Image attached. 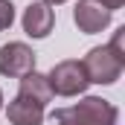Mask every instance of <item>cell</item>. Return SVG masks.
I'll return each instance as SVG.
<instances>
[{
	"instance_id": "cell-6",
	"label": "cell",
	"mask_w": 125,
	"mask_h": 125,
	"mask_svg": "<svg viewBox=\"0 0 125 125\" xmlns=\"http://www.w3.org/2000/svg\"><path fill=\"white\" fill-rule=\"evenodd\" d=\"M21 23H23V32H26L29 38H47V35L52 32V23H55V12H52V6L35 0V3H29V6L23 9Z\"/></svg>"
},
{
	"instance_id": "cell-11",
	"label": "cell",
	"mask_w": 125,
	"mask_h": 125,
	"mask_svg": "<svg viewBox=\"0 0 125 125\" xmlns=\"http://www.w3.org/2000/svg\"><path fill=\"white\" fill-rule=\"evenodd\" d=\"M41 3H47V6H61V3H67V0H41Z\"/></svg>"
},
{
	"instance_id": "cell-10",
	"label": "cell",
	"mask_w": 125,
	"mask_h": 125,
	"mask_svg": "<svg viewBox=\"0 0 125 125\" xmlns=\"http://www.w3.org/2000/svg\"><path fill=\"white\" fill-rule=\"evenodd\" d=\"M90 3H99V6H105L108 12H114V9H122L125 0H90Z\"/></svg>"
},
{
	"instance_id": "cell-8",
	"label": "cell",
	"mask_w": 125,
	"mask_h": 125,
	"mask_svg": "<svg viewBox=\"0 0 125 125\" xmlns=\"http://www.w3.org/2000/svg\"><path fill=\"white\" fill-rule=\"evenodd\" d=\"M6 116H9L12 125H41L44 122V108L23 99V96H15L6 108Z\"/></svg>"
},
{
	"instance_id": "cell-12",
	"label": "cell",
	"mask_w": 125,
	"mask_h": 125,
	"mask_svg": "<svg viewBox=\"0 0 125 125\" xmlns=\"http://www.w3.org/2000/svg\"><path fill=\"white\" fill-rule=\"evenodd\" d=\"M0 111H3V90H0Z\"/></svg>"
},
{
	"instance_id": "cell-3",
	"label": "cell",
	"mask_w": 125,
	"mask_h": 125,
	"mask_svg": "<svg viewBox=\"0 0 125 125\" xmlns=\"http://www.w3.org/2000/svg\"><path fill=\"white\" fill-rule=\"evenodd\" d=\"M47 82H50V90L52 96H79L87 90V76H84V67L76 58H67L58 61L50 73H47Z\"/></svg>"
},
{
	"instance_id": "cell-9",
	"label": "cell",
	"mask_w": 125,
	"mask_h": 125,
	"mask_svg": "<svg viewBox=\"0 0 125 125\" xmlns=\"http://www.w3.org/2000/svg\"><path fill=\"white\" fill-rule=\"evenodd\" d=\"M15 23V6L12 0H0V32H6Z\"/></svg>"
},
{
	"instance_id": "cell-7",
	"label": "cell",
	"mask_w": 125,
	"mask_h": 125,
	"mask_svg": "<svg viewBox=\"0 0 125 125\" xmlns=\"http://www.w3.org/2000/svg\"><path fill=\"white\" fill-rule=\"evenodd\" d=\"M18 96H23V99H29V102H35V105L47 108V105L52 102V90H50L47 76H44V73H38V70H32V73H26V76H21Z\"/></svg>"
},
{
	"instance_id": "cell-2",
	"label": "cell",
	"mask_w": 125,
	"mask_h": 125,
	"mask_svg": "<svg viewBox=\"0 0 125 125\" xmlns=\"http://www.w3.org/2000/svg\"><path fill=\"white\" fill-rule=\"evenodd\" d=\"M82 67H84L87 82H93V84H114V82L122 76L125 58L116 55V52L105 44V47H93V50L82 58Z\"/></svg>"
},
{
	"instance_id": "cell-5",
	"label": "cell",
	"mask_w": 125,
	"mask_h": 125,
	"mask_svg": "<svg viewBox=\"0 0 125 125\" xmlns=\"http://www.w3.org/2000/svg\"><path fill=\"white\" fill-rule=\"evenodd\" d=\"M111 15L114 12H108L105 6L90 3V0H79L76 9H73V21H76L79 32H84V35H96V32L108 29L111 26Z\"/></svg>"
},
{
	"instance_id": "cell-4",
	"label": "cell",
	"mask_w": 125,
	"mask_h": 125,
	"mask_svg": "<svg viewBox=\"0 0 125 125\" xmlns=\"http://www.w3.org/2000/svg\"><path fill=\"white\" fill-rule=\"evenodd\" d=\"M35 70V52L23 41H9L0 47V76L21 79Z\"/></svg>"
},
{
	"instance_id": "cell-1",
	"label": "cell",
	"mask_w": 125,
	"mask_h": 125,
	"mask_svg": "<svg viewBox=\"0 0 125 125\" xmlns=\"http://www.w3.org/2000/svg\"><path fill=\"white\" fill-rule=\"evenodd\" d=\"M116 105H111L102 96H84L82 102L52 111V119L58 125H116Z\"/></svg>"
}]
</instances>
